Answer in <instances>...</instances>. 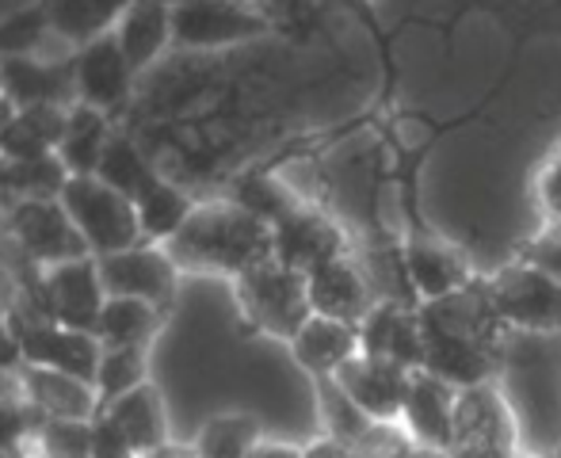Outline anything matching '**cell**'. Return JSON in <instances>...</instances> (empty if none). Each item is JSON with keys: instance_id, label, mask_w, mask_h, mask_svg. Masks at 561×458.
I'll return each instance as SVG.
<instances>
[{"instance_id": "obj_28", "label": "cell", "mask_w": 561, "mask_h": 458, "mask_svg": "<svg viewBox=\"0 0 561 458\" xmlns=\"http://www.w3.org/2000/svg\"><path fill=\"white\" fill-rule=\"evenodd\" d=\"M192 195L176 184V180L161 176L146 195H141L134 207H138V226H141V241L146 244H169L180 233V226L192 218L195 210Z\"/></svg>"}, {"instance_id": "obj_11", "label": "cell", "mask_w": 561, "mask_h": 458, "mask_svg": "<svg viewBox=\"0 0 561 458\" xmlns=\"http://www.w3.org/2000/svg\"><path fill=\"white\" fill-rule=\"evenodd\" d=\"M69 66H73L77 104L96 107V112L112 118L130 107L138 73L130 69V61H126L123 46L115 43V35H100L92 43L77 46Z\"/></svg>"}, {"instance_id": "obj_41", "label": "cell", "mask_w": 561, "mask_h": 458, "mask_svg": "<svg viewBox=\"0 0 561 458\" xmlns=\"http://www.w3.org/2000/svg\"><path fill=\"white\" fill-rule=\"evenodd\" d=\"M15 112H20V107H15L8 96H0V141H4V134H8V126H12Z\"/></svg>"}, {"instance_id": "obj_45", "label": "cell", "mask_w": 561, "mask_h": 458, "mask_svg": "<svg viewBox=\"0 0 561 458\" xmlns=\"http://www.w3.org/2000/svg\"><path fill=\"white\" fill-rule=\"evenodd\" d=\"M0 458H27V455H15V451H0Z\"/></svg>"}, {"instance_id": "obj_3", "label": "cell", "mask_w": 561, "mask_h": 458, "mask_svg": "<svg viewBox=\"0 0 561 458\" xmlns=\"http://www.w3.org/2000/svg\"><path fill=\"white\" fill-rule=\"evenodd\" d=\"M233 298H237V310H241L244 325L260 336H272V341L290 344L298 329L313 318L306 275L279 264L275 256L249 267L244 275H237Z\"/></svg>"}, {"instance_id": "obj_35", "label": "cell", "mask_w": 561, "mask_h": 458, "mask_svg": "<svg viewBox=\"0 0 561 458\" xmlns=\"http://www.w3.org/2000/svg\"><path fill=\"white\" fill-rule=\"evenodd\" d=\"M519 256L531 260V264H539L542 272H550V275H558V279H561V218L542 222V229L524 244V252H519Z\"/></svg>"}, {"instance_id": "obj_43", "label": "cell", "mask_w": 561, "mask_h": 458, "mask_svg": "<svg viewBox=\"0 0 561 458\" xmlns=\"http://www.w3.org/2000/svg\"><path fill=\"white\" fill-rule=\"evenodd\" d=\"M237 4H244V8H260V12H264V8L272 4V0H237Z\"/></svg>"}, {"instance_id": "obj_2", "label": "cell", "mask_w": 561, "mask_h": 458, "mask_svg": "<svg viewBox=\"0 0 561 458\" xmlns=\"http://www.w3.org/2000/svg\"><path fill=\"white\" fill-rule=\"evenodd\" d=\"M180 275H222L237 279L249 267L275 256V237L264 218L233 199H199L180 233L164 244Z\"/></svg>"}, {"instance_id": "obj_32", "label": "cell", "mask_w": 561, "mask_h": 458, "mask_svg": "<svg viewBox=\"0 0 561 458\" xmlns=\"http://www.w3.org/2000/svg\"><path fill=\"white\" fill-rule=\"evenodd\" d=\"M149 382V352L146 347H104L96 367V393L100 405L123 398V393L138 390V386Z\"/></svg>"}, {"instance_id": "obj_33", "label": "cell", "mask_w": 561, "mask_h": 458, "mask_svg": "<svg viewBox=\"0 0 561 458\" xmlns=\"http://www.w3.org/2000/svg\"><path fill=\"white\" fill-rule=\"evenodd\" d=\"M27 458H92V421H43Z\"/></svg>"}, {"instance_id": "obj_9", "label": "cell", "mask_w": 561, "mask_h": 458, "mask_svg": "<svg viewBox=\"0 0 561 458\" xmlns=\"http://www.w3.org/2000/svg\"><path fill=\"white\" fill-rule=\"evenodd\" d=\"M43 310L50 313V321L77 333H96L100 313H104L107 290L100 279V260L96 256H77L66 264L43 267Z\"/></svg>"}, {"instance_id": "obj_18", "label": "cell", "mask_w": 561, "mask_h": 458, "mask_svg": "<svg viewBox=\"0 0 561 458\" xmlns=\"http://www.w3.org/2000/svg\"><path fill=\"white\" fill-rule=\"evenodd\" d=\"M0 96L15 107H73V66L54 58H4L0 61Z\"/></svg>"}, {"instance_id": "obj_39", "label": "cell", "mask_w": 561, "mask_h": 458, "mask_svg": "<svg viewBox=\"0 0 561 458\" xmlns=\"http://www.w3.org/2000/svg\"><path fill=\"white\" fill-rule=\"evenodd\" d=\"M306 458H378V455L359 451V447H347V444H340V439L321 436V439H313V444L306 447Z\"/></svg>"}, {"instance_id": "obj_30", "label": "cell", "mask_w": 561, "mask_h": 458, "mask_svg": "<svg viewBox=\"0 0 561 458\" xmlns=\"http://www.w3.org/2000/svg\"><path fill=\"white\" fill-rule=\"evenodd\" d=\"M229 199L241 203V207L252 210L256 218H264L267 226L283 222L298 203H306L302 195L290 187V180L283 176V172H249V176L237 180Z\"/></svg>"}, {"instance_id": "obj_22", "label": "cell", "mask_w": 561, "mask_h": 458, "mask_svg": "<svg viewBox=\"0 0 561 458\" xmlns=\"http://www.w3.org/2000/svg\"><path fill=\"white\" fill-rule=\"evenodd\" d=\"M100 413H104L107 421H112L115 428L130 439V447L138 451V458H146V455H153L157 447L172 444L164 398L153 382H146V386H138V390L123 393V398L107 401Z\"/></svg>"}, {"instance_id": "obj_23", "label": "cell", "mask_w": 561, "mask_h": 458, "mask_svg": "<svg viewBox=\"0 0 561 458\" xmlns=\"http://www.w3.org/2000/svg\"><path fill=\"white\" fill-rule=\"evenodd\" d=\"M66 123H69V107H23V112H15L4 141H0V157L4 161L58 157V146L66 138Z\"/></svg>"}, {"instance_id": "obj_5", "label": "cell", "mask_w": 561, "mask_h": 458, "mask_svg": "<svg viewBox=\"0 0 561 458\" xmlns=\"http://www.w3.org/2000/svg\"><path fill=\"white\" fill-rule=\"evenodd\" d=\"M58 203L66 207L69 222L84 237L92 256H112V252L141 244L138 207L115 187H107L100 176H69Z\"/></svg>"}, {"instance_id": "obj_12", "label": "cell", "mask_w": 561, "mask_h": 458, "mask_svg": "<svg viewBox=\"0 0 561 458\" xmlns=\"http://www.w3.org/2000/svg\"><path fill=\"white\" fill-rule=\"evenodd\" d=\"M100 279L107 298H138V302L172 310L176 302L180 267L164 252V244H134V249L100 256Z\"/></svg>"}, {"instance_id": "obj_34", "label": "cell", "mask_w": 561, "mask_h": 458, "mask_svg": "<svg viewBox=\"0 0 561 458\" xmlns=\"http://www.w3.org/2000/svg\"><path fill=\"white\" fill-rule=\"evenodd\" d=\"M46 416L31 405L27 398H8L0 401V451L27 455V447L35 444L38 428H43Z\"/></svg>"}, {"instance_id": "obj_21", "label": "cell", "mask_w": 561, "mask_h": 458, "mask_svg": "<svg viewBox=\"0 0 561 458\" xmlns=\"http://www.w3.org/2000/svg\"><path fill=\"white\" fill-rule=\"evenodd\" d=\"M287 347L310 378H333L344 363H352L359 355V325L313 313Z\"/></svg>"}, {"instance_id": "obj_7", "label": "cell", "mask_w": 561, "mask_h": 458, "mask_svg": "<svg viewBox=\"0 0 561 458\" xmlns=\"http://www.w3.org/2000/svg\"><path fill=\"white\" fill-rule=\"evenodd\" d=\"M519 451V421L496 382L458 390L450 458H512Z\"/></svg>"}, {"instance_id": "obj_38", "label": "cell", "mask_w": 561, "mask_h": 458, "mask_svg": "<svg viewBox=\"0 0 561 458\" xmlns=\"http://www.w3.org/2000/svg\"><path fill=\"white\" fill-rule=\"evenodd\" d=\"M23 367V347L20 336H15L8 313H0V370H20Z\"/></svg>"}, {"instance_id": "obj_1", "label": "cell", "mask_w": 561, "mask_h": 458, "mask_svg": "<svg viewBox=\"0 0 561 458\" xmlns=\"http://www.w3.org/2000/svg\"><path fill=\"white\" fill-rule=\"evenodd\" d=\"M424 329V370L455 390L496 382L508 344V325L496 318L481 275L470 287L436 302H416Z\"/></svg>"}, {"instance_id": "obj_25", "label": "cell", "mask_w": 561, "mask_h": 458, "mask_svg": "<svg viewBox=\"0 0 561 458\" xmlns=\"http://www.w3.org/2000/svg\"><path fill=\"white\" fill-rule=\"evenodd\" d=\"M115 134V118L96 112V107L73 104L69 107L66 138L58 146V161L66 164L69 176H96L100 157Z\"/></svg>"}, {"instance_id": "obj_44", "label": "cell", "mask_w": 561, "mask_h": 458, "mask_svg": "<svg viewBox=\"0 0 561 458\" xmlns=\"http://www.w3.org/2000/svg\"><path fill=\"white\" fill-rule=\"evenodd\" d=\"M512 458H542V455H535V451H524V447H519V451L512 455Z\"/></svg>"}, {"instance_id": "obj_40", "label": "cell", "mask_w": 561, "mask_h": 458, "mask_svg": "<svg viewBox=\"0 0 561 458\" xmlns=\"http://www.w3.org/2000/svg\"><path fill=\"white\" fill-rule=\"evenodd\" d=\"M249 458H306V447L283 444V439H260Z\"/></svg>"}, {"instance_id": "obj_26", "label": "cell", "mask_w": 561, "mask_h": 458, "mask_svg": "<svg viewBox=\"0 0 561 458\" xmlns=\"http://www.w3.org/2000/svg\"><path fill=\"white\" fill-rule=\"evenodd\" d=\"M43 4L50 12L54 35L77 50L92 38L112 35L126 8H134L138 0H43Z\"/></svg>"}, {"instance_id": "obj_31", "label": "cell", "mask_w": 561, "mask_h": 458, "mask_svg": "<svg viewBox=\"0 0 561 458\" xmlns=\"http://www.w3.org/2000/svg\"><path fill=\"white\" fill-rule=\"evenodd\" d=\"M66 180H69V172L58 157H43V161H4V157H0V192L12 203L58 199Z\"/></svg>"}, {"instance_id": "obj_15", "label": "cell", "mask_w": 561, "mask_h": 458, "mask_svg": "<svg viewBox=\"0 0 561 458\" xmlns=\"http://www.w3.org/2000/svg\"><path fill=\"white\" fill-rule=\"evenodd\" d=\"M359 352L370 359L398 363L405 370H424V329L421 310L401 298H378L359 325Z\"/></svg>"}, {"instance_id": "obj_8", "label": "cell", "mask_w": 561, "mask_h": 458, "mask_svg": "<svg viewBox=\"0 0 561 458\" xmlns=\"http://www.w3.org/2000/svg\"><path fill=\"white\" fill-rule=\"evenodd\" d=\"M0 226H4V233L15 241V249L27 260H35L38 267H54L77 256H92L84 237L77 233V226L69 222L66 207H61L58 199L12 203Z\"/></svg>"}, {"instance_id": "obj_29", "label": "cell", "mask_w": 561, "mask_h": 458, "mask_svg": "<svg viewBox=\"0 0 561 458\" xmlns=\"http://www.w3.org/2000/svg\"><path fill=\"white\" fill-rule=\"evenodd\" d=\"M264 439L260 421L249 413H222L210 416L195 436V458H249Z\"/></svg>"}, {"instance_id": "obj_36", "label": "cell", "mask_w": 561, "mask_h": 458, "mask_svg": "<svg viewBox=\"0 0 561 458\" xmlns=\"http://www.w3.org/2000/svg\"><path fill=\"white\" fill-rule=\"evenodd\" d=\"M535 199H539L542 218H561V146L547 157V164L539 169L535 180Z\"/></svg>"}, {"instance_id": "obj_13", "label": "cell", "mask_w": 561, "mask_h": 458, "mask_svg": "<svg viewBox=\"0 0 561 458\" xmlns=\"http://www.w3.org/2000/svg\"><path fill=\"white\" fill-rule=\"evenodd\" d=\"M401 272H405L409 287H413L416 302H436L455 290L470 287L473 275L470 260L458 252V244H450L447 237H439L436 229L416 226L401 244Z\"/></svg>"}, {"instance_id": "obj_27", "label": "cell", "mask_w": 561, "mask_h": 458, "mask_svg": "<svg viewBox=\"0 0 561 458\" xmlns=\"http://www.w3.org/2000/svg\"><path fill=\"white\" fill-rule=\"evenodd\" d=\"M164 321H169V310H161V306L138 302V298H107L96 336L104 347H146L149 352Z\"/></svg>"}, {"instance_id": "obj_6", "label": "cell", "mask_w": 561, "mask_h": 458, "mask_svg": "<svg viewBox=\"0 0 561 458\" xmlns=\"http://www.w3.org/2000/svg\"><path fill=\"white\" fill-rule=\"evenodd\" d=\"M272 20L260 8L237 0H176L172 4V46L180 50H229L272 35Z\"/></svg>"}, {"instance_id": "obj_17", "label": "cell", "mask_w": 561, "mask_h": 458, "mask_svg": "<svg viewBox=\"0 0 561 458\" xmlns=\"http://www.w3.org/2000/svg\"><path fill=\"white\" fill-rule=\"evenodd\" d=\"M455 413H458L455 386L444 382L439 375H432V370H416L405 398V413H401V428L413 439V447L450 451V444H455Z\"/></svg>"}, {"instance_id": "obj_10", "label": "cell", "mask_w": 561, "mask_h": 458, "mask_svg": "<svg viewBox=\"0 0 561 458\" xmlns=\"http://www.w3.org/2000/svg\"><path fill=\"white\" fill-rule=\"evenodd\" d=\"M272 237H275V260L302 275L318 272L321 264L352 252L344 222L329 215L321 203H310V199L298 203L283 222H275Z\"/></svg>"}, {"instance_id": "obj_14", "label": "cell", "mask_w": 561, "mask_h": 458, "mask_svg": "<svg viewBox=\"0 0 561 458\" xmlns=\"http://www.w3.org/2000/svg\"><path fill=\"white\" fill-rule=\"evenodd\" d=\"M416 370H405L398 363L386 359H370V355H355L352 363L336 370V386L378 424H401V413H405V398L409 386H413Z\"/></svg>"}, {"instance_id": "obj_16", "label": "cell", "mask_w": 561, "mask_h": 458, "mask_svg": "<svg viewBox=\"0 0 561 458\" xmlns=\"http://www.w3.org/2000/svg\"><path fill=\"white\" fill-rule=\"evenodd\" d=\"M306 287H310L313 313L347 321V325H363V318H367L378 302L375 283H370V275L363 272V264L352 252L340 260H329L318 272L306 275Z\"/></svg>"}, {"instance_id": "obj_46", "label": "cell", "mask_w": 561, "mask_h": 458, "mask_svg": "<svg viewBox=\"0 0 561 458\" xmlns=\"http://www.w3.org/2000/svg\"><path fill=\"white\" fill-rule=\"evenodd\" d=\"M550 458H561V444H558V451H554V455H550Z\"/></svg>"}, {"instance_id": "obj_37", "label": "cell", "mask_w": 561, "mask_h": 458, "mask_svg": "<svg viewBox=\"0 0 561 458\" xmlns=\"http://www.w3.org/2000/svg\"><path fill=\"white\" fill-rule=\"evenodd\" d=\"M92 458H138L130 439H126L104 413L92 421Z\"/></svg>"}, {"instance_id": "obj_19", "label": "cell", "mask_w": 561, "mask_h": 458, "mask_svg": "<svg viewBox=\"0 0 561 458\" xmlns=\"http://www.w3.org/2000/svg\"><path fill=\"white\" fill-rule=\"evenodd\" d=\"M23 398L46 416V421H96L100 416V393L92 382L73 375H61L50 367H35V363H23Z\"/></svg>"}, {"instance_id": "obj_4", "label": "cell", "mask_w": 561, "mask_h": 458, "mask_svg": "<svg viewBox=\"0 0 561 458\" xmlns=\"http://www.w3.org/2000/svg\"><path fill=\"white\" fill-rule=\"evenodd\" d=\"M485 295L508 333H561V279L516 256L501 272L481 275Z\"/></svg>"}, {"instance_id": "obj_42", "label": "cell", "mask_w": 561, "mask_h": 458, "mask_svg": "<svg viewBox=\"0 0 561 458\" xmlns=\"http://www.w3.org/2000/svg\"><path fill=\"white\" fill-rule=\"evenodd\" d=\"M405 458H450L447 451H428V447H413Z\"/></svg>"}, {"instance_id": "obj_24", "label": "cell", "mask_w": 561, "mask_h": 458, "mask_svg": "<svg viewBox=\"0 0 561 458\" xmlns=\"http://www.w3.org/2000/svg\"><path fill=\"white\" fill-rule=\"evenodd\" d=\"M96 176L104 180L107 187H115L118 195H126L130 203H138L141 195H146L149 187L164 176V172L157 169V161L146 153V146H141L134 134L115 130L112 141H107V149H104V157H100Z\"/></svg>"}, {"instance_id": "obj_20", "label": "cell", "mask_w": 561, "mask_h": 458, "mask_svg": "<svg viewBox=\"0 0 561 458\" xmlns=\"http://www.w3.org/2000/svg\"><path fill=\"white\" fill-rule=\"evenodd\" d=\"M172 4L176 0H138L126 8V15L115 23V43L123 46L134 73H146L169 54L172 46Z\"/></svg>"}]
</instances>
